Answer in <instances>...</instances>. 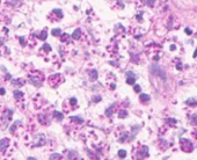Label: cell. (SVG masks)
Returning <instances> with one entry per match:
<instances>
[{"label": "cell", "mask_w": 197, "mask_h": 160, "mask_svg": "<svg viewBox=\"0 0 197 160\" xmlns=\"http://www.w3.org/2000/svg\"><path fill=\"white\" fill-rule=\"evenodd\" d=\"M44 80V77H43V74L41 73V72H38V71H34L33 73H30L29 74V81L35 85L36 87H39L41 85H42V81Z\"/></svg>", "instance_id": "1"}, {"label": "cell", "mask_w": 197, "mask_h": 160, "mask_svg": "<svg viewBox=\"0 0 197 160\" xmlns=\"http://www.w3.org/2000/svg\"><path fill=\"white\" fill-rule=\"evenodd\" d=\"M48 82L50 84L51 87H57L64 82V77L62 74H52L51 77H49Z\"/></svg>", "instance_id": "2"}, {"label": "cell", "mask_w": 197, "mask_h": 160, "mask_svg": "<svg viewBox=\"0 0 197 160\" xmlns=\"http://www.w3.org/2000/svg\"><path fill=\"white\" fill-rule=\"evenodd\" d=\"M181 149L184 151V152H191L193 150V144L187 140V139H181Z\"/></svg>", "instance_id": "3"}, {"label": "cell", "mask_w": 197, "mask_h": 160, "mask_svg": "<svg viewBox=\"0 0 197 160\" xmlns=\"http://www.w3.org/2000/svg\"><path fill=\"white\" fill-rule=\"evenodd\" d=\"M34 142H35V143H34L35 146H42V145L45 144L46 139H45V137H44L43 135H38V137H35Z\"/></svg>", "instance_id": "4"}, {"label": "cell", "mask_w": 197, "mask_h": 160, "mask_svg": "<svg viewBox=\"0 0 197 160\" xmlns=\"http://www.w3.org/2000/svg\"><path fill=\"white\" fill-rule=\"evenodd\" d=\"M8 146H9V140L7 138L0 139V152H5Z\"/></svg>", "instance_id": "5"}, {"label": "cell", "mask_w": 197, "mask_h": 160, "mask_svg": "<svg viewBox=\"0 0 197 160\" xmlns=\"http://www.w3.org/2000/svg\"><path fill=\"white\" fill-rule=\"evenodd\" d=\"M38 121L41 124L45 125V124H49V118L45 114H38Z\"/></svg>", "instance_id": "6"}, {"label": "cell", "mask_w": 197, "mask_h": 160, "mask_svg": "<svg viewBox=\"0 0 197 160\" xmlns=\"http://www.w3.org/2000/svg\"><path fill=\"white\" fill-rule=\"evenodd\" d=\"M12 85L15 87H21L25 85V80L23 79H16V80H12Z\"/></svg>", "instance_id": "7"}, {"label": "cell", "mask_w": 197, "mask_h": 160, "mask_svg": "<svg viewBox=\"0 0 197 160\" xmlns=\"http://www.w3.org/2000/svg\"><path fill=\"white\" fill-rule=\"evenodd\" d=\"M127 75H128V79H127V82H128L129 85H132V84H134V80H136V77L133 75V73H131V72H128V73H127Z\"/></svg>", "instance_id": "8"}, {"label": "cell", "mask_w": 197, "mask_h": 160, "mask_svg": "<svg viewBox=\"0 0 197 160\" xmlns=\"http://www.w3.org/2000/svg\"><path fill=\"white\" fill-rule=\"evenodd\" d=\"M80 37H81V30L80 29L74 30V32L72 34V38L73 39H80Z\"/></svg>", "instance_id": "9"}, {"label": "cell", "mask_w": 197, "mask_h": 160, "mask_svg": "<svg viewBox=\"0 0 197 160\" xmlns=\"http://www.w3.org/2000/svg\"><path fill=\"white\" fill-rule=\"evenodd\" d=\"M67 157H68V160H77L78 159V153L71 151V152L67 153Z\"/></svg>", "instance_id": "10"}, {"label": "cell", "mask_w": 197, "mask_h": 160, "mask_svg": "<svg viewBox=\"0 0 197 160\" xmlns=\"http://www.w3.org/2000/svg\"><path fill=\"white\" fill-rule=\"evenodd\" d=\"M61 41H62L63 43H70V35H67V34H62Z\"/></svg>", "instance_id": "11"}, {"label": "cell", "mask_w": 197, "mask_h": 160, "mask_svg": "<svg viewBox=\"0 0 197 160\" xmlns=\"http://www.w3.org/2000/svg\"><path fill=\"white\" fill-rule=\"evenodd\" d=\"M14 96L16 100H22L23 99V93H21L20 91H15L14 92Z\"/></svg>", "instance_id": "12"}, {"label": "cell", "mask_w": 197, "mask_h": 160, "mask_svg": "<svg viewBox=\"0 0 197 160\" xmlns=\"http://www.w3.org/2000/svg\"><path fill=\"white\" fill-rule=\"evenodd\" d=\"M42 51H45V52H50L51 51V47L49 45V44H44L43 47H42V49H41V52Z\"/></svg>", "instance_id": "13"}, {"label": "cell", "mask_w": 197, "mask_h": 160, "mask_svg": "<svg viewBox=\"0 0 197 160\" xmlns=\"http://www.w3.org/2000/svg\"><path fill=\"white\" fill-rule=\"evenodd\" d=\"M49 160H62V156L58 154V153H53V154L50 157V159Z\"/></svg>", "instance_id": "14"}, {"label": "cell", "mask_w": 197, "mask_h": 160, "mask_svg": "<svg viewBox=\"0 0 197 160\" xmlns=\"http://www.w3.org/2000/svg\"><path fill=\"white\" fill-rule=\"evenodd\" d=\"M89 74H91V79H92V80H95V79L98 78V72H96L95 70H92V71L89 72Z\"/></svg>", "instance_id": "15"}, {"label": "cell", "mask_w": 197, "mask_h": 160, "mask_svg": "<svg viewBox=\"0 0 197 160\" xmlns=\"http://www.w3.org/2000/svg\"><path fill=\"white\" fill-rule=\"evenodd\" d=\"M115 107H116V104H114V107L111 106L109 109H107V110H106V114H107V116H110V115H111V113H114V111H115Z\"/></svg>", "instance_id": "16"}, {"label": "cell", "mask_w": 197, "mask_h": 160, "mask_svg": "<svg viewBox=\"0 0 197 160\" xmlns=\"http://www.w3.org/2000/svg\"><path fill=\"white\" fill-rule=\"evenodd\" d=\"M55 118L57 120V121H62L63 118H64V116H63V114H61V113H55Z\"/></svg>", "instance_id": "17"}, {"label": "cell", "mask_w": 197, "mask_h": 160, "mask_svg": "<svg viewBox=\"0 0 197 160\" xmlns=\"http://www.w3.org/2000/svg\"><path fill=\"white\" fill-rule=\"evenodd\" d=\"M150 100V96L148 95H146V94H141L140 95V101L141 102H147Z\"/></svg>", "instance_id": "18"}, {"label": "cell", "mask_w": 197, "mask_h": 160, "mask_svg": "<svg viewBox=\"0 0 197 160\" xmlns=\"http://www.w3.org/2000/svg\"><path fill=\"white\" fill-rule=\"evenodd\" d=\"M46 36H48V32H46V30H43V32H41V35H39V39L44 41V39L46 38Z\"/></svg>", "instance_id": "19"}, {"label": "cell", "mask_w": 197, "mask_h": 160, "mask_svg": "<svg viewBox=\"0 0 197 160\" xmlns=\"http://www.w3.org/2000/svg\"><path fill=\"white\" fill-rule=\"evenodd\" d=\"M71 121H72V122H78V124L84 123V121H82L81 118H79V117H71Z\"/></svg>", "instance_id": "20"}, {"label": "cell", "mask_w": 197, "mask_h": 160, "mask_svg": "<svg viewBox=\"0 0 197 160\" xmlns=\"http://www.w3.org/2000/svg\"><path fill=\"white\" fill-rule=\"evenodd\" d=\"M118 156H120L121 158H125V157H127V151L120 150V151H118Z\"/></svg>", "instance_id": "21"}, {"label": "cell", "mask_w": 197, "mask_h": 160, "mask_svg": "<svg viewBox=\"0 0 197 160\" xmlns=\"http://www.w3.org/2000/svg\"><path fill=\"white\" fill-rule=\"evenodd\" d=\"M61 34H62L61 29H53V30H52V35H53V36H59Z\"/></svg>", "instance_id": "22"}, {"label": "cell", "mask_w": 197, "mask_h": 160, "mask_svg": "<svg viewBox=\"0 0 197 160\" xmlns=\"http://www.w3.org/2000/svg\"><path fill=\"white\" fill-rule=\"evenodd\" d=\"M134 92H137V93L140 92V86H139V85H136V86H134Z\"/></svg>", "instance_id": "23"}, {"label": "cell", "mask_w": 197, "mask_h": 160, "mask_svg": "<svg viewBox=\"0 0 197 160\" xmlns=\"http://www.w3.org/2000/svg\"><path fill=\"white\" fill-rule=\"evenodd\" d=\"M125 116H127V113H125V111H121V113H120V117H121V118H122V117L124 118Z\"/></svg>", "instance_id": "24"}, {"label": "cell", "mask_w": 197, "mask_h": 160, "mask_svg": "<svg viewBox=\"0 0 197 160\" xmlns=\"http://www.w3.org/2000/svg\"><path fill=\"white\" fill-rule=\"evenodd\" d=\"M20 42H21V44H22L23 47L26 45V41H25V37H21V38H20Z\"/></svg>", "instance_id": "25"}, {"label": "cell", "mask_w": 197, "mask_h": 160, "mask_svg": "<svg viewBox=\"0 0 197 160\" xmlns=\"http://www.w3.org/2000/svg\"><path fill=\"white\" fill-rule=\"evenodd\" d=\"M187 103H194V106H195V104H196V101H195V100H190V99H189V100L187 101Z\"/></svg>", "instance_id": "26"}, {"label": "cell", "mask_w": 197, "mask_h": 160, "mask_svg": "<svg viewBox=\"0 0 197 160\" xmlns=\"http://www.w3.org/2000/svg\"><path fill=\"white\" fill-rule=\"evenodd\" d=\"M100 100H101V97H94V99H93V101H95V102H98V101H100Z\"/></svg>", "instance_id": "27"}, {"label": "cell", "mask_w": 197, "mask_h": 160, "mask_svg": "<svg viewBox=\"0 0 197 160\" xmlns=\"http://www.w3.org/2000/svg\"><path fill=\"white\" fill-rule=\"evenodd\" d=\"M0 94H5V90L4 88H0Z\"/></svg>", "instance_id": "28"}, {"label": "cell", "mask_w": 197, "mask_h": 160, "mask_svg": "<svg viewBox=\"0 0 197 160\" xmlns=\"http://www.w3.org/2000/svg\"><path fill=\"white\" fill-rule=\"evenodd\" d=\"M28 160H36L35 158H33V157H30V158H28Z\"/></svg>", "instance_id": "29"}, {"label": "cell", "mask_w": 197, "mask_h": 160, "mask_svg": "<svg viewBox=\"0 0 197 160\" xmlns=\"http://www.w3.org/2000/svg\"><path fill=\"white\" fill-rule=\"evenodd\" d=\"M0 43H1V44H2V39H1V38H0Z\"/></svg>", "instance_id": "30"}]
</instances>
